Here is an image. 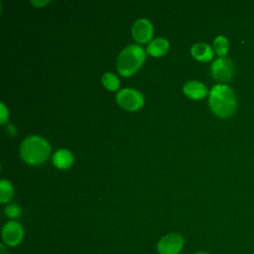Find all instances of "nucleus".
<instances>
[{
	"label": "nucleus",
	"mask_w": 254,
	"mask_h": 254,
	"mask_svg": "<svg viewBox=\"0 0 254 254\" xmlns=\"http://www.w3.org/2000/svg\"><path fill=\"white\" fill-rule=\"evenodd\" d=\"M209 107L218 117L226 119L231 117L237 109V98L234 90L227 84L218 83L209 91Z\"/></svg>",
	"instance_id": "1"
},
{
	"label": "nucleus",
	"mask_w": 254,
	"mask_h": 254,
	"mask_svg": "<svg viewBox=\"0 0 254 254\" xmlns=\"http://www.w3.org/2000/svg\"><path fill=\"white\" fill-rule=\"evenodd\" d=\"M51 151L49 143L40 136L27 137L21 144L22 159L31 165H38L46 161Z\"/></svg>",
	"instance_id": "2"
},
{
	"label": "nucleus",
	"mask_w": 254,
	"mask_h": 254,
	"mask_svg": "<svg viewBox=\"0 0 254 254\" xmlns=\"http://www.w3.org/2000/svg\"><path fill=\"white\" fill-rule=\"evenodd\" d=\"M145 51L138 45H130L122 50L117 59V69L123 76L136 72L145 61Z\"/></svg>",
	"instance_id": "3"
},
{
	"label": "nucleus",
	"mask_w": 254,
	"mask_h": 254,
	"mask_svg": "<svg viewBox=\"0 0 254 254\" xmlns=\"http://www.w3.org/2000/svg\"><path fill=\"white\" fill-rule=\"evenodd\" d=\"M210 73L211 76L225 84L226 82L230 81L234 74V64L233 62L228 58H218L216 59L210 66Z\"/></svg>",
	"instance_id": "4"
},
{
	"label": "nucleus",
	"mask_w": 254,
	"mask_h": 254,
	"mask_svg": "<svg viewBox=\"0 0 254 254\" xmlns=\"http://www.w3.org/2000/svg\"><path fill=\"white\" fill-rule=\"evenodd\" d=\"M118 104L126 110L135 111L141 108L144 104L143 95L133 88H123L116 95Z\"/></svg>",
	"instance_id": "5"
},
{
	"label": "nucleus",
	"mask_w": 254,
	"mask_h": 254,
	"mask_svg": "<svg viewBox=\"0 0 254 254\" xmlns=\"http://www.w3.org/2000/svg\"><path fill=\"white\" fill-rule=\"evenodd\" d=\"M184 246V237L180 233H169L163 236L158 244L159 254H179Z\"/></svg>",
	"instance_id": "6"
},
{
	"label": "nucleus",
	"mask_w": 254,
	"mask_h": 254,
	"mask_svg": "<svg viewBox=\"0 0 254 254\" xmlns=\"http://www.w3.org/2000/svg\"><path fill=\"white\" fill-rule=\"evenodd\" d=\"M24 237V228L21 223L11 220L4 224L2 228V239L4 244L10 247L18 246Z\"/></svg>",
	"instance_id": "7"
},
{
	"label": "nucleus",
	"mask_w": 254,
	"mask_h": 254,
	"mask_svg": "<svg viewBox=\"0 0 254 254\" xmlns=\"http://www.w3.org/2000/svg\"><path fill=\"white\" fill-rule=\"evenodd\" d=\"M132 35L139 43H147L153 37V26L147 19L137 20L132 27Z\"/></svg>",
	"instance_id": "8"
},
{
	"label": "nucleus",
	"mask_w": 254,
	"mask_h": 254,
	"mask_svg": "<svg viewBox=\"0 0 254 254\" xmlns=\"http://www.w3.org/2000/svg\"><path fill=\"white\" fill-rule=\"evenodd\" d=\"M185 94L192 99L203 98L207 94L206 86L197 80L187 81L183 87Z\"/></svg>",
	"instance_id": "9"
},
{
	"label": "nucleus",
	"mask_w": 254,
	"mask_h": 254,
	"mask_svg": "<svg viewBox=\"0 0 254 254\" xmlns=\"http://www.w3.org/2000/svg\"><path fill=\"white\" fill-rule=\"evenodd\" d=\"M191 56L199 62H208L213 58V50L206 43H197L190 49Z\"/></svg>",
	"instance_id": "10"
},
{
	"label": "nucleus",
	"mask_w": 254,
	"mask_h": 254,
	"mask_svg": "<svg viewBox=\"0 0 254 254\" xmlns=\"http://www.w3.org/2000/svg\"><path fill=\"white\" fill-rule=\"evenodd\" d=\"M72 162H73L72 154L65 149L58 150L53 156V163L59 169H66L70 167Z\"/></svg>",
	"instance_id": "11"
},
{
	"label": "nucleus",
	"mask_w": 254,
	"mask_h": 254,
	"mask_svg": "<svg viewBox=\"0 0 254 254\" xmlns=\"http://www.w3.org/2000/svg\"><path fill=\"white\" fill-rule=\"evenodd\" d=\"M168 50L169 42L164 38H158L153 40L147 48V52L153 57H161L165 55Z\"/></svg>",
	"instance_id": "12"
},
{
	"label": "nucleus",
	"mask_w": 254,
	"mask_h": 254,
	"mask_svg": "<svg viewBox=\"0 0 254 254\" xmlns=\"http://www.w3.org/2000/svg\"><path fill=\"white\" fill-rule=\"evenodd\" d=\"M214 52L219 56V58H224L229 51V42L226 37L219 35L213 41Z\"/></svg>",
	"instance_id": "13"
},
{
	"label": "nucleus",
	"mask_w": 254,
	"mask_h": 254,
	"mask_svg": "<svg viewBox=\"0 0 254 254\" xmlns=\"http://www.w3.org/2000/svg\"><path fill=\"white\" fill-rule=\"evenodd\" d=\"M13 195V187L7 180L0 181V201L7 202Z\"/></svg>",
	"instance_id": "14"
},
{
	"label": "nucleus",
	"mask_w": 254,
	"mask_h": 254,
	"mask_svg": "<svg viewBox=\"0 0 254 254\" xmlns=\"http://www.w3.org/2000/svg\"><path fill=\"white\" fill-rule=\"evenodd\" d=\"M102 83L109 90H116L120 84L117 76L111 72H105L103 74Z\"/></svg>",
	"instance_id": "15"
},
{
	"label": "nucleus",
	"mask_w": 254,
	"mask_h": 254,
	"mask_svg": "<svg viewBox=\"0 0 254 254\" xmlns=\"http://www.w3.org/2000/svg\"><path fill=\"white\" fill-rule=\"evenodd\" d=\"M5 214L9 218H16L21 214V208L18 204L16 203H11L8 204L5 208Z\"/></svg>",
	"instance_id": "16"
},
{
	"label": "nucleus",
	"mask_w": 254,
	"mask_h": 254,
	"mask_svg": "<svg viewBox=\"0 0 254 254\" xmlns=\"http://www.w3.org/2000/svg\"><path fill=\"white\" fill-rule=\"evenodd\" d=\"M7 118H8V111H7L6 107H5V105L3 103H1V120H0L1 124L5 123Z\"/></svg>",
	"instance_id": "17"
},
{
	"label": "nucleus",
	"mask_w": 254,
	"mask_h": 254,
	"mask_svg": "<svg viewBox=\"0 0 254 254\" xmlns=\"http://www.w3.org/2000/svg\"><path fill=\"white\" fill-rule=\"evenodd\" d=\"M0 254H9V253H8V250L6 249L4 243H1V244H0Z\"/></svg>",
	"instance_id": "18"
},
{
	"label": "nucleus",
	"mask_w": 254,
	"mask_h": 254,
	"mask_svg": "<svg viewBox=\"0 0 254 254\" xmlns=\"http://www.w3.org/2000/svg\"><path fill=\"white\" fill-rule=\"evenodd\" d=\"M31 3H32V4H34V5H38V6H43V5L47 4V3H48V1H43V2H37V1H32Z\"/></svg>",
	"instance_id": "19"
},
{
	"label": "nucleus",
	"mask_w": 254,
	"mask_h": 254,
	"mask_svg": "<svg viewBox=\"0 0 254 254\" xmlns=\"http://www.w3.org/2000/svg\"><path fill=\"white\" fill-rule=\"evenodd\" d=\"M193 254H210V253L205 252V251H199V252H195V253H193Z\"/></svg>",
	"instance_id": "20"
}]
</instances>
